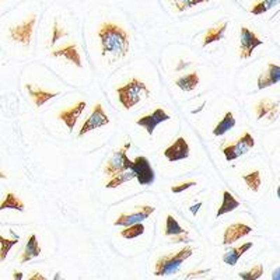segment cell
Listing matches in <instances>:
<instances>
[{
	"label": "cell",
	"instance_id": "cell-1",
	"mask_svg": "<svg viewBox=\"0 0 280 280\" xmlns=\"http://www.w3.org/2000/svg\"><path fill=\"white\" fill-rule=\"evenodd\" d=\"M98 40L101 42V55L108 56L111 59H120L125 58L130 48L129 34L123 28L113 24V23H104L98 30Z\"/></svg>",
	"mask_w": 280,
	"mask_h": 280
},
{
	"label": "cell",
	"instance_id": "cell-2",
	"mask_svg": "<svg viewBox=\"0 0 280 280\" xmlns=\"http://www.w3.org/2000/svg\"><path fill=\"white\" fill-rule=\"evenodd\" d=\"M116 94H118L120 105L125 109H132L150 95V90L146 86V83L133 77L123 86L118 87Z\"/></svg>",
	"mask_w": 280,
	"mask_h": 280
},
{
	"label": "cell",
	"instance_id": "cell-3",
	"mask_svg": "<svg viewBox=\"0 0 280 280\" xmlns=\"http://www.w3.org/2000/svg\"><path fill=\"white\" fill-rule=\"evenodd\" d=\"M192 252H194V249L191 247H184L181 248L178 252L161 256L156 262L154 274L156 276H167V274L175 273L180 269L181 265L192 255Z\"/></svg>",
	"mask_w": 280,
	"mask_h": 280
},
{
	"label": "cell",
	"instance_id": "cell-4",
	"mask_svg": "<svg viewBox=\"0 0 280 280\" xmlns=\"http://www.w3.org/2000/svg\"><path fill=\"white\" fill-rule=\"evenodd\" d=\"M35 24H37V14L30 13L19 24H13V26L7 28L9 40L17 42V44H21L24 47H28L31 44V40H33Z\"/></svg>",
	"mask_w": 280,
	"mask_h": 280
},
{
	"label": "cell",
	"instance_id": "cell-5",
	"mask_svg": "<svg viewBox=\"0 0 280 280\" xmlns=\"http://www.w3.org/2000/svg\"><path fill=\"white\" fill-rule=\"evenodd\" d=\"M253 146H255L253 136L249 132H245L240 139H237L234 143H228L227 146L223 147V154H224L227 161L237 160L238 157L247 154Z\"/></svg>",
	"mask_w": 280,
	"mask_h": 280
},
{
	"label": "cell",
	"instance_id": "cell-6",
	"mask_svg": "<svg viewBox=\"0 0 280 280\" xmlns=\"http://www.w3.org/2000/svg\"><path fill=\"white\" fill-rule=\"evenodd\" d=\"M132 171L134 173V178L139 181L140 185L147 187L152 185L156 181V174L150 164V161L145 156H137L134 160H132Z\"/></svg>",
	"mask_w": 280,
	"mask_h": 280
},
{
	"label": "cell",
	"instance_id": "cell-7",
	"mask_svg": "<svg viewBox=\"0 0 280 280\" xmlns=\"http://www.w3.org/2000/svg\"><path fill=\"white\" fill-rule=\"evenodd\" d=\"M127 147H129V145H126L123 149H120V150L112 154V157L107 161V164L104 167L105 175L113 177L116 174L123 173V171H127V170L132 168V160L127 157L126 154Z\"/></svg>",
	"mask_w": 280,
	"mask_h": 280
},
{
	"label": "cell",
	"instance_id": "cell-8",
	"mask_svg": "<svg viewBox=\"0 0 280 280\" xmlns=\"http://www.w3.org/2000/svg\"><path fill=\"white\" fill-rule=\"evenodd\" d=\"M108 123H109V118H108L107 112L104 111L102 105L98 102V104L94 105L93 111L90 113V116L86 119V122L83 123V126H81V129L79 130V134H77V136L81 137V136H84V134L88 133V132H93L95 129L107 126Z\"/></svg>",
	"mask_w": 280,
	"mask_h": 280
},
{
	"label": "cell",
	"instance_id": "cell-9",
	"mask_svg": "<svg viewBox=\"0 0 280 280\" xmlns=\"http://www.w3.org/2000/svg\"><path fill=\"white\" fill-rule=\"evenodd\" d=\"M263 41L258 38V35L251 31L248 27L240 28V58L241 59H249L255 49L260 47Z\"/></svg>",
	"mask_w": 280,
	"mask_h": 280
},
{
	"label": "cell",
	"instance_id": "cell-10",
	"mask_svg": "<svg viewBox=\"0 0 280 280\" xmlns=\"http://www.w3.org/2000/svg\"><path fill=\"white\" fill-rule=\"evenodd\" d=\"M170 119H171V116H170L163 108H157V109H154L152 113L139 118V119L136 120V123H137L139 126L143 127L147 132V134L153 136L156 127L159 126L160 123H163V122H167V120Z\"/></svg>",
	"mask_w": 280,
	"mask_h": 280
},
{
	"label": "cell",
	"instance_id": "cell-11",
	"mask_svg": "<svg viewBox=\"0 0 280 280\" xmlns=\"http://www.w3.org/2000/svg\"><path fill=\"white\" fill-rule=\"evenodd\" d=\"M154 210H156V207L149 206V205H146V206H140L133 213L120 214L119 217L113 221V226L127 227L132 226V224H136V223H142L143 220H146L149 216H152V214L154 213Z\"/></svg>",
	"mask_w": 280,
	"mask_h": 280
},
{
	"label": "cell",
	"instance_id": "cell-12",
	"mask_svg": "<svg viewBox=\"0 0 280 280\" xmlns=\"http://www.w3.org/2000/svg\"><path fill=\"white\" fill-rule=\"evenodd\" d=\"M86 107V101H77V102H76L74 105H72L70 108L63 109V111H59L58 118L66 125L69 132H73L74 126H76L77 120H79V118L81 116V113L84 112Z\"/></svg>",
	"mask_w": 280,
	"mask_h": 280
},
{
	"label": "cell",
	"instance_id": "cell-13",
	"mask_svg": "<svg viewBox=\"0 0 280 280\" xmlns=\"http://www.w3.org/2000/svg\"><path fill=\"white\" fill-rule=\"evenodd\" d=\"M191 154V147L188 145V142L185 137H178L174 142L171 146H168L164 150V157L171 163L181 160H187Z\"/></svg>",
	"mask_w": 280,
	"mask_h": 280
},
{
	"label": "cell",
	"instance_id": "cell-14",
	"mask_svg": "<svg viewBox=\"0 0 280 280\" xmlns=\"http://www.w3.org/2000/svg\"><path fill=\"white\" fill-rule=\"evenodd\" d=\"M252 233V227L247 226L244 223H234L231 226H228L224 230L223 234V244L224 245H230L235 241L241 240L244 237H247L248 234Z\"/></svg>",
	"mask_w": 280,
	"mask_h": 280
},
{
	"label": "cell",
	"instance_id": "cell-15",
	"mask_svg": "<svg viewBox=\"0 0 280 280\" xmlns=\"http://www.w3.org/2000/svg\"><path fill=\"white\" fill-rule=\"evenodd\" d=\"M164 234L167 237H173V242H189V238H188V233L181 227V224L178 223V220L168 214L166 217V230H164Z\"/></svg>",
	"mask_w": 280,
	"mask_h": 280
},
{
	"label": "cell",
	"instance_id": "cell-16",
	"mask_svg": "<svg viewBox=\"0 0 280 280\" xmlns=\"http://www.w3.org/2000/svg\"><path fill=\"white\" fill-rule=\"evenodd\" d=\"M255 113H256L258 119L269 118L270 122H273V120H276L277 113H279V102H273L269 98H263L255 105Z\"/></svg>",
	"mask_w": 280,
	"mask_h": 280
},
{
	"label": "cell",
	"instance_id": "cell-17",
	"mask_svg": "<svg viewBox=\"0 0 280 280\" xmlns=\"http://www.w3.org/2000/svg\"><path fill=\"white\" fill-rule=\"evenodd\" d=\"M280 81V66L277 63L270 62L267 65V69L265 73H262L258 77V88L263 90L267 87H272L274 84H277Z\"/></svg>",
	"mask_w": 280,
	"mask_h": 280
},
{
	"label": "cell",
	"instance_id": "cell-18",
	"mask_svg": "<svg viewBox=\"0 0 280 280\" xmlns=\"http://www.w3.org/2000/svg\"><path fill=\"white\" fill-rule=\"evenodd\" d=\"M51 55L54 58H63L66 59L69 63H72L74 66L77 67H83V63H81V56L79 54V49H77V45L76 44H69L66 47L59 48L56 51H52Z\"/></svg>",
	"mask_w": 280,
	"mask_h": 280
},
{
	"label": "cell",
	"instance_id": "cell-19",
	"mask_svg": "<svg viewBox=\"0 0 280 280\" xmlns=\"http://www.w3.org/2000/svg\"><path fill=\"white\" fill-rule=\"evenodd\" d=\"M41 253V247H40V242H38V238H37V235L35 234H31L30 237H28L27 240V244H26V247H24V251L21 253L20 256V263H26L28 260L34 259V258H37V256H40Z\"/></svg>",
	"mask_w": 280,
	"mask_h": 280
},
{
	"label": "cell",
	"instance_id": "cell-20",
	"mask_svg": "<svg viewBox=\"0 0 280 280\" xmlns=\"http://www.w3.org/2000/svg\"><path fill=\"white\" fill-rule=\"evenodd\" d=\"M26 90L28 91V94L31 95L35 107H42L44 104H47L48 101L55 98L56 95H59L58 93H51V91H45L42 88H34L33 84H26Z\"/></svg>",
	"mask_w": 280,
	"mask_h": 280
},
{
	"label": "cell",
	"instance_id": "cell-21",
	"mask_svg": "<svg viewBox=\"0 0 280 280\" xmlns=\"http://www.w3.org/2000/svg\"><path fill=\"white\" fill-rule=\"evenodd\" d=\"M227 27H228V23L224 21V23H221L219 26H214V27H212L210 30H207V33L205 34V37H203L202 47L206 48L207 45H210V44H213V42L223 40V37H224V34H226Z\"/></svg>",
	"mask_w": 280,
	"mask_h": 280
},
{
	"label": "cell",
	"instance_id": "cell-22",
	"mask_svg": "<svg viewBox=\"0 0 280 280\" xmlns=\"http://www.w3.org/2000/svg\"><path fill=\"white\" fill-rule=\"evenodd\" d=\"M9 209L17 210V212H24L26 205H24V202L17 195L13 194V192H7L5 195V198L0 200V213L3 210H9Z\"/></svg>",
	"mask_w": 280,
	"mask_h": 280
},
{
	"label": "cell",
	"instance_id": "cell-23",
	"mask_svg": "<svg viewBox=\"0 0 280 280\" xmlns=\"http://www.w3.org/2000/svg\"><path fill=\"white\" fill-rule=\"evenodd\" d=\"M251 248H252V242L242 244L241 247L231 248V249H230L228 252H226L224 255H223V260H224V263L230 265V266H234V265H237L241 256H242L244 253L247 252V251H249Z\"/></svg>",
	"mask_w": 280,
	"mask_h": 280
},
{
	"label": "cell",
	"instance_id": "cell-24",
	"mask_svg": "<svg viewBox=\"0 0 280 280\" xmlns=\"http://www.w3.org/2000/svg\"><path fill=\"white\" fill-rule=\"evenodd\" d=\"M199 74L196 73V72H192V73L181 76L180 79H177V80H175V86L178 87V88H181L182 91L189 93V91H194L195 88L199 86Z\"/></svg>",
	"mask_w": 280,
	"mask_h": 280
},
{
	"label": "cell",
	"instance_id": "cell-25",
	"mask_svg": "<svg viewBox=\"0 0 280 280\" xmlns=\"http://www.w3.org/2000/svg\"><path fill=\"white\" fill-rule=\"evenodd\" d=\"M237 207H240V202L235 199L228 191H224V192H223V202H221L220 207L217 209L216 216L220 217L223 214H227L230 213V212H233V210H235Z\"/></svg>",
	"mask_w": 280,
	"mask_h": 280
},
{
	"label": "cell",
	"instance_id": "cell-26",
	"mask_svg": "<svg viewBox=\"0 0 280 280\" xmlns=\"http://www.w3.org/2000/svg\"><path fill=\"white\" fill-rule=\"evenodd\" d=\"M234 126H235V118H234V113L228 111V112L224 113V116L219 120V123L214 126L213 134L214 136H223V134H226L228 130H231Z\"/></svg>",
	"mask_w": 280,
	"mask_h": 280
},
{
	"label": "cell",
	"instance_id": "cell-27",
	"mask_svg": "<svg viewBox=\"0 0 280 280\" xmlns=\"http://www.w3.org/2000/svg\"><path fill=\"white\" fill-rule=\"evenodd\" d=\"M167 2L177 13H184V12H187L189 9H194L199 5L209 3L210 0H167Z\"/></svg>",
	"mask_w": 280,
	"mask_h": 280
},
{
	"label": "cell",
	"instance_id": "cell-28",
	"mask_svg": "<svg viewBox=\"0 0 280 280\" xmlns=\"http://www.w3.org/2000/svg\"><path fill=\"white\" fill-rule=\"evenodd\" d=\"M132 180H134V173L132 170H127V171H123V173L116 174V175L111 177V180L108 181L105 188L113 189V188L120 187V185H123V184H126V182Z\"/></svg>",
	"mask_w": 280,
	"mask_h": 280
},
{
	"label": "cell",
	"instance_id": "cell-29",
	"mask_svg": "<svg viewBox=\"0 0 280 280\" xmlns=\"http://www.w3.org/2000/svg\"><path fill=\"white\" fill-rule=\"evenodd\" d=\"M242 178H244V182H245V185H247L249 191H252V192L259 191L260 185H262V180H260V173L258 170H253L251 173L245 174Z\"/></svg>",
	"mask_w": 280,
	"mask_h": 280
},
{
	"label": "cell",
	"instance_id": "cell-30",
	"mask_svg": "<svg viewBox=\"0 0 280 280\" xmlns=\"http://www.w3.org/2000/svg\"><path fill=\"white\" fill-rule=\"evenodd\" d=\"M19 241H20V237L16 235V234H14V238H12V240L5 238V237L0 234V262H3V260L6 259V256L9 255V252L12 251V248H13L16 244H19Z\"/></svg>",
	"mask_w": 280,
	"mask_h": 280
},
{
	"label": "cell",
	"instance_id": "cell-31",
	"mask_svg": "<svg viewBox=\"0 0 280 280\" xmlns=\"http://www.w3.org/2000/svg\"><path fill=\"white\" fill-rule=\"evenodd\" d=\"M279 3V0H258L253 3V6L251 7V13L253 16H260V14H265L266 12H269L270 9H273L276 5Z\"/></svg>",
	"mask_w": 280,
	"mask_h": 280
},
{
	"label": "cell",
	"instance_id": "cell-32",
	"mask_svg": "<svg viewBox=\"0 0 280 280\" xmlns=\"http://www.w3.org/2000/svg\"><path fill=\"white\" fill-rule=\"evenodd\" d=\"M145 226L143 223H136V224H132V226L125 227L122 231H120V235L126 240H133V238H137L142 234H145Z\"/></svg>",
	"mask_w": 280,
	"mask_h": 280
},
{
	"label": "cell",
	"instance_id": "cell-33",
	"mask_svg": "<svg viewBox=\"0 0 280 280\" xmlns=\"http://www.w3.org/2000/svg\"><path fill=\"white\" fill-rule=\"evenodd\" d=\"M66 35H67L66 30H65L63 27H60L58 20H55L54 24H52V30H51V41H49V45L54 47L58 41L62 40V38H65Z\"/></svg>",
	"mask_w": 280,
	"mask_h": 280
},
{
	"label": "cell",
	"instance_id": "cell-34",
	"mask_svg": "<svg viewBox=\"0 0 280 280\" xmlns=\"http://www.w3.org/2000/svg\"><path fill=\"white\" fill-rule=\"evenodd\" d=\"M263 274V265H255L247 272H240V277L242 280H258Z\"/></svg>",
	"mask_w": 280,
	"mask_h": 280
},
{
	"label": "cell",
	"instance_id": "cell-35",
	"mask_svg": "<svg viewBox=\"0 0 280 280\" xmlns=\"http://www.w3.org/2000/svg\"><path fill=\"white\" fill-rule=\"evenodd\" d=\"M196 185L195 181H187V182H181V184H177V185H173L171 187V192L174 194H182L184 191H187L189 188H192Z\"/></svg>",
	"mask_w": 280,
	"mask_h": 280
},
{
	"label": "cell",
	"instance_id": "cell-36",
	"mask_svg": "<svg viewBox=\"0 0 280 280\" xmlns=\"http://www.w3.org/2000/svg\"><path fill=\"white\" fill-rule=\"evenodd\" d=\"M13 2H16V0H0V12H3L5 9H7ZM17 2H19V0H17Z\"/></svg>",
	"mask_w": 280,
	"mask_h": 280
},
{
	"label": "cell",
	"instance_id": "cell-37",
	"mask_svg": "<svg viewBox=\"0 0 280 280\" xmlns=\"http://www.w3.org/2000/svg\"><path fill=\"white\" fill-rule=\"evenodd\" d=\"M28 280H47V277H45V276H42L41 273H38V272H33V273L30 274Z\"/></svg>",
	"mask_w": 280,
	"mask_h": 280
},
{
	"label": "cell",
	"instance_id": "cell-38",
	"mask_svg": "<svg viewBox=\"0 0 280 280\" xmlns=\"http://www.w3.org/2000/svg\"><path fill=\"white\" fill-rule=\"evenodd\" d=\"M13 279L14 280H23V273H21V272H17V270H14Z\"/></svg>",
	"mask_w": 280,
	"mask_h": 280
},
{
	"label": "cell",
	"instance_id": "cell-39",
	"mask_svg": "<svg viewBox=\"0 0 280 280\" xmlns=\"http://www.w3.org/2000/svg\"><path fill=\"white\" fill-rule=\"evenodd\" d=\"M280 269L279 267H276V270L273 272V274H272V280H280Z\"/></svg>",
	"mask_w": 280,
	"mask_h": 280
},
{
	"label": "cell",
	"instance_id": "cell-40",
	"mask_svg": "<svg viewBox=\"0 0 280 280\" xmlns=\"http://www.w3.org/2000/svg\"><path fill=\"white\" fill-rule=\"evenodd\" d=\"M200 206H202V203H198V205H195V206L191 207V212H192L194 214H196V213H198V210H199Z\"/></svg>",
	"mask_w": 280,
	"mask_h": 280
},
{
	"label": "cell",
	"instance_id": "cell-41",
	"mask_svg": "<svg viewBox=\"0 0 280 280\" xmlns=\"http://www.w3.org/2000/svg\"><path fill=\"white\" fill-rule=\"evenodd\" d=\"M6 178H7L6 173H3V170L0 168V180H6Z\"/></svg>",
	"mask_w": 280,
	"mask_h": 280
},
{
	"label": "cell",
	"instance_id": "cell-42",
	"mask_svg": "<svg viewBox=\"0 0 280 280\" xmlns=\"http://www.w3.org/2000/svg\"><path fill=\"white\" fill-rule=\"evenodd\" d=\"M54 280H63V279H62V274H60V272H58V273L55 274Z\"/></svg>",
	"mask_w": 280,
	"mask_h": 280
}]
</instances>
